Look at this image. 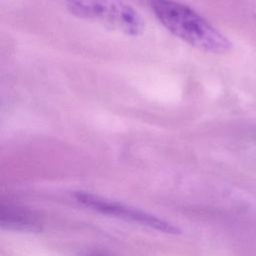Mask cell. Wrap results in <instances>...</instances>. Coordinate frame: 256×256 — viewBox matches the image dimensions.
<instances>
[{
    "label": "cell",
    "mask_w": 256,
    "mask_h": 256,
    "mask_svg": "<svg viewBox=\"0 0 256 256\" xmlns=\"http://www.w3.org/2000/svg\"><path fill=\"white\" fill-rule=\"evenodd\" d=\"M151 8L159 22L187 44L213 54L230 51L227 37L190 7L173 0H152Z\"/></svg>",
    "instance_id": "6da1fadb"
},
{
    "label": "cell",
    "mask_w": 256,
    "mask_h": 256,
    "mask_svg": "<svg viewBox=\"0 0 256 256\" xmlns=\"http://www.w3.org/2000/svg\"><path fill=\"white\" fill-rule=\"evenodd\" d=\"M69 11L78 18L95 20L130 36L140 35L145 22L130 5L116 0H66Z\"/></svg>",
    "instance_id": "7a4b0ae2"
},
{
    "label": "cell",
    "mask_w": 256,
    "mask_h": 256,
    "mask_svg": "<svg viewBox=\"0 0 256 256\" xmlns=\"http://www.w3.org/2000/svg\"><path fill=\"white\" fill-rule=\"evenodd\" d=\"M73 197L81 205L103 215L145 226L166 234L176 235L181 232L172 222L122 202H117L85 191H76Z\"/></svg>",
    "instance_id": "3957f363"
},
{
    "label": "cell",
    "mask_w": 256,
    "mask_h": 256,
    "mask_svg": "<svg viewBox=\"0 0 256 256\" xmlns=\"http://www.w3.org/2000/svg\"><path fill=\"white\" fill-rule=\"evenodd\" d=\"M2 229L19 232H38L42 229L41 218L32 210L12 204H2L0 208Z\"/></svg>",
    "instance_id": "277c9868"
}]
</instances>
